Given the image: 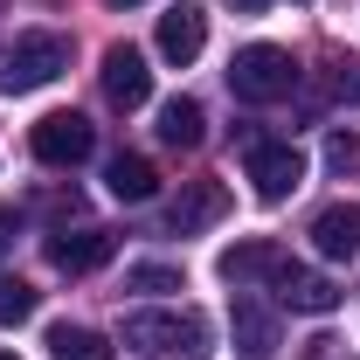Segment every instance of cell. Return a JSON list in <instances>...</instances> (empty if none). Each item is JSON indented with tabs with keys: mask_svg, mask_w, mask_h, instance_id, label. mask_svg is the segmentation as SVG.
Here are the masks:
<instances>
[{
	"mask_svg": "<svg viewBox=\"0 0 360 360\" xmlns=\"http://www.w3.org/2000/svg\"><path fill=\"white\" fill-rule=\"evenodd\" d=\"M160 139H167V146H201V139H208V111H201L194 97H174V104L160 111Z\"/></svg>",
	"mask_w": 360,
	"mask_h": 360,
	"instance_id": "cell-15",
	"label": "cell"
},
{
	"mask_svg": "<svg viewBox=\"0 0 360 360\" xmlns=\"http://www.w3.org/2000/svg\"><path fill=\"white\" fill-rule=\"evenodd\" d=\"M0 360H14V354H0Z\"/></svg>",
	"mask_w": 360,
	"mask_h": 360,
	"instance_id": "cell-24",
	"label": "cell"
},
{
	"mask_svg": "<svg viewBox=\"0 0 360 360\" xmlns=\"http://www.w3.org/2000/svg\"><path fill=\"white\" fill-rule=\"evenodd\" d=\"M270 284H277V305H291V312H333V305H340V284H333V277H319V270H305V264H291V257H284V264H277V277H270Z\"/></svg>",
	"mask_w": 360,
	"mask_h": 360,
	"instance_id": "cell-8",
	"label": "cell"
},
{
	"mask_svg": "<svg viewBox=\"0 0 360 360\" xmlns=\"http://www.w3.org/2000/svg\"><path fill=\"white\" fill-rule=\"evenodd\" d=\"M28 146H35L42 167H84L90 153H97V132H90V118H77V111H49V118H35Z\"/></svg>",
	"mask_w": 360,
	"mask_h": 360,
	"instance_id": "cell-4",
	"label": "cell"
},
{
	"mask_svg": "<svg viewBox=\"0 0 360 360\" xmlns=\"http://www.w3.org/2000/svg\"><path fill=\"white\" fill-rule=\"evenodd\" d=\"M111 250H118V236H111V229H77V236H49V264L63 270V277H84V270L111 264Z\"/></svg>",
	"mask_w": 360,
	"mask_h": 360,
	"instance_id": "cell-11",
	"label": "cell"
},
{
	"mask_svg": "<svg viewBox=\"0 0 360 360\" xmlns=\"http://www.w3.org/2000/svg\"><path fill=\"white\" fill-rule=\"evenodd\" d=\"M97 77H104V97H111L118 111H139V104L153 97V70H146V56H139L132 42L104 49V70H97Z\"/></svg>",
	"mask_w": 360,
	"mask_h": 360,
	"instance_id": "cell-6",
	"label": "cell"
},
{
	"mask_svg": "<svg viewBox=\"0 0 360 360\" xmlns=\"http://www.w3.org/2000/svg\"><path fill=\"white\" fill-rule=\"evenodd\" d=\"M201 49H208V14H201L194 0L167 7V14H160V56H167L174 70H187V63H194Z\"/></svg>",
	"mask_w": 360,
	"mask_h": 360,
	"instance_id": "cell-9",
	"label": "cell"
},
{
	"mask_svg": "<svg viewBox=\"0 0 360 360\" xmlns=\"http://www.w3.org/2000/svg\"><path fill=\"white\" fill-rule=\"evenodd\" d=\"M104 7H139V0H104Z\"/></svg>",
	"mask_w": 360,
	"mask_h": 360,
	"instance_id": "cell-23",
	"label": "cell"
},
{
	"mask_svg": "<svg viewBox=\"0 0 360 360\" xmlns=\"http://www.w3.org/2000/svg\"><path fill=\"white\" fill-rule=\"evenodd\" d=\"M35 305H42V291L28 277H0V326H28Z\"/></svg>",
	"mask_w": 360,
	"mask_h": 360,
	"instance_id": "cell-17",
	"label": "cell"
},
{
	"mask_svg": "<svg viewBox=\"0 0 360 360\" xmlns=\"http://www.w3.org/2000/svg\"><path fill=\"white\" fill-rule=\"evenodd\" d=\"M229 215V187L222 180H187L174 194V208H167V229L174 236H201V229H215Z\"/></svg>",
	"mask_w": 360,
	"mask_h": 360,
	"instance_id": "cell-7",
	"label": "cell"
},
{
	"mask_svg": "<svg viewBox=\"0 0 360 360\" xmlns=\"http://www.w3.org/2000/svg\"><path fill=\"white\" fill-rule=\"evenodd\" d=\"M326 90H333L340 104H360V56H340L333 77H326Z\"/></svg>",
	"mask_w": 360,
	"mask_h": 360,
	"instance_id": "cell-19",
	"label": "cell"
},
{
	"mask_svg": "<svg viewBox=\"0 0 360 360\" xmlns=\"http://www.w3.org/2000/svg\"><path fill=\"white\" fill-rule=\"evenodd\" d=\"M312 250H319V257H333V264L360 257V201H340V208L319 215V222H312Z\"/></svg>",
	"mask_w": 360,
	"mask_h": 360,
	"instance_id": "cell-12",
	"label": "cell"
},
{
	"mask_svg": "<svg viewBox=\"0 0 360 360\" xmlns=\"http://www.w3.org/2000/svg\"><path fill=\"white\" fill-rule=\"evenodd\" d=\"M250 180H257V201H291L305 187V153L291 139H257L250 146Z\"/></svg>",
	"mask_w": 360,
	"mask_h": 360,
	"instance_id": "cell-5",
	"label": "cell"
},
{
	"mask_svg": "<svg viewBox=\"0 0 360 360\" xmlns=\"http://www.w3.org/2000/svg\"><path fill=\"white\" fill-rule=\"evenodd\" d=\"M104 187H111L118 201H153V194H160V174H153L146 153H118V160L104 167Z\"/></svg>",
	"mask_w": 360,
	"mask_h": 360,
	"instance_id": "cell-14",
	"label": "cell"
},
{
	"mask_svg": "<svg viewBox=\"0 0 360 360\" xmlns=\"http://www.w3.org/2000/svg\"><path fill=\"white\" fill-rule=\"evenodd\" d=\"M326 160H333V167H347V160H354V132H333V146H326Z\"/></svg>",
	"mask_w": 360,
	"mask_h": 360,
	"instance_id": "cell-20",
	"label": "cell"
},
{
	"mask_svg": "<svg viewBox=\"0 0 360 360\" xmlns=\"http://www.w3.org/2000/svg\"><path fill=\"white\" fill-rule=\"evenodd\" d=\"M229 7H236V14H264V0H229Z\"/></svg>",
	"mask_w": 360,
	"mask_h": 360,
	"instance_id": "cell-22",
	"label": "cell"
},
{
	"mask_svg": "<svg viewBox=\"0 0 360 360\" xmlns=\"http://www.w3.org/2000/svg\"><path fill=\"white\" fill-rule=\"evenodd\" d=\"M229 333H236V354H243V360H270L277 347H284L277 312H264L257 298H236V305H229Z\"/></svg>",
	"mask_w": 360,
	"mask_h": 360,
	"instance_id": "cell-10",
	"label": "cell"
},
{
	"mask_svg": "<svg viewBox=\"0 0 360 360\" xmlns=\"http://www.w3.org/2000/svg\"><path fill=\"white\" fill-rule=\"evenodd\" d=\"M277 264H284V250L277 243H264V236H250V243H236V250H222V277L243 291V284H264V277H277Z\"/></svg>",
	"mask_w": 360,
	"mask_h": 360,
	"instance_id": "cell-13",
	"label": "cell"
},
{
	"mask_svg": "<svg viewBox=\"0 0 360 360\" xmlns=\"http://www.w3.org/2000/svg\"><path fill=\"white\" fill-rule=\"evenodd\" d=\"M7 250H14V215L0 208V257H7Z\"/></svg>",
	"mask_w": 360,
	"mask_h": 360,
	"instance_id": "cell-21",
	"label": "cell"
},
{
	"mask_svg": "<svg viewBox=\"0 0 360 360\" xmlns=\"http://www.w3.org/2000/svg\"><path fill=\"white\" fill-rule=\"evenodd\" d=\"M49 354L56 360H111V340L90 333V326H56L49 333Z\"/></svg>",
	"mask_w": 360,
	"mask_h": 360,
	"instance_id": "cell-16",
	"label": "cell"
},
{
	"mask_svg": "<svg viewBox=\"0 0 360 360\" xmlns=\"http://www.w3.org/2000/svg\"><path fill=\"white\" fill-rule=\"evenodd\" d=\"M229 90L243 97V104H284L291 90H298V63H291V49L277 42H250L229 56Z\"/></svg>",
	"mask_w": 360,
	"mask_h": 360,
	"instance_id": "cell-2",
	"label": "cell"
},
{
	"mask_svg": "<svg viewBox=\"0 0 360 360\" xmlns=\"http://www.w3.org/2000/svg\"><path fill=\"white\" fill-rule=\"evenodd\" d=\"M208 319L201 312H132L125 319V347L146 360H208Z\"/></svg>",
	"mask_w": 360,
	"mask_h": 360,
	"instance_id": "cell-1",
	"label": "cell"
},
{
	"mask_svg": "<svg viewBox=\"0 0 360 360\" xmlns=\"http://www.w3.org/2000/svg\"><path fill=\"white\" fill-rule=\"evenodd\" d=\"M125 291H146V298L180 291V270H174V264H132V270H125Z\"/></svg>",
	"mask_w": 360,
	"mask_h": 360,
	"instance_id": "cell-18",
	"label": "cell"
},
{
	"mask_svg": "<svg viewBox=\"0 0 360 360\" xmlns=\"http://www.w3.org/2000/svg\"><path fill=\"white\" fill-rule=\"evenodd\" d=\"M63 70H70V42L49 35V28H35V35H21V42L0 56V90H7V97H28V90L56 84Z\"/></svg>",
	"mask_w": 360,
	"mask_h": 360,
	"instance_id": "cell-3",
	"label": "cell"
}]
</instances>
